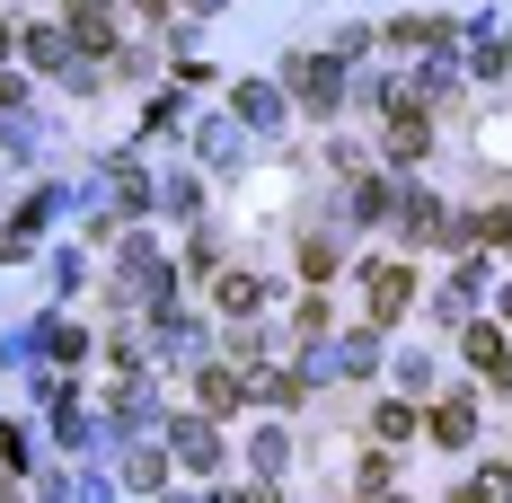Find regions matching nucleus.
<instances>
[{
    "label": "nucleus",
    "mask_w": 512,
    "mask_h": 503,
    "mask_svg": "<svg viewBox=\"0 0 512 503\" xmlns=\"http://www.w3.org/2000/svg\"><path fill=\"white\" fill-rule=\"evenodd\" d=\"M389 151H398V159H424V151H433V124L415 115V98H398V124H389Z\"/></svg>",
    "instance_id": "nucleus-1"
},
{
    "label": "nucleus",
    "mask_w": 512,
    "mask_h": 503,
    "mask_svg": "<svg viewBox=\"0 0 512 503\" xmlns=\"http://www.w3.org/2000/svg\"><path fill=\"white\" fill-rule=\"evenodd\" d=\"M398 309H407V265H380V274H371V318L389 327Z\"/></svg>",
    "instance_id": "nucleus-2"
},
{
    "label": "nucleus",
    "mask_w": 512,
    "mask_h": 503,
    "mask_svg": "<svg viewBox=\"0 0 512 503\" xmlns=\"http://www.w3.org/2000/svg\"><path fill=\"white\" fill-rule=\"evenodd\" d=\"M468 362H477L486 380H512V353H504V336H495V327H468Z\"/></svg>",
    "instance_id": "nucleus-3"
},
{
    "label": "nucleus",
    "mask_w": 512,
    "mask_h": 503,
    "mask_svg": "<svg viewBox=\"0 0 512 503\" xmlns=\"http://www.w3.org/2000/svg\"><path fill=\"white\" fill-rule=\"evenodd\" d=\"M468 433H477V406H468V398L433 406V442H468Z\"/></svg>",
    "instance_id": "nucleus-4"
},
{
    "label": "nucleus",
    "mask_w": 512,
    "mask_h": 503,
    "mask_svg": "<svg viewBox=\"0 0 512 503\" xmlns=\"http://www.w3.org/2000/svg\"><path fill=\"white\" fill-rule=\"evenodd\" d=\"M301 98L309 106H336V62H301Z\"/></svg>",
    "instance_id": "nucleus-5"
},
{
    "label": "nucleus",
    "mask_w": 512,
    "mask_h": 503,
    "mask_svg": "<svg viewBox=\"0 0 512 503\" xmlns=\"http://www.w3.org/2000/svg\"><path fill=\"white\" fill-rule=\"evenodd\" d=\"M177 451H186V459H195V468H212V459H221V442H212V433H204V424H177Z\"/></svg>",
    "instance_id": "nucleus-6"
},
{
    "label": "nucleus",
    "mask_w": 512,
    "mask_h": 503,
    "mask_svg": "<svg viewBox=\"0 0 512 503\" xmlns=\"http://www.w3.org/2000/svg\"><path fill=\"white\" fill-rule=\"evenodd\" d=\"M460 503H512V468H495V477H477Z\"/></svg>",
    "instance_id": "nucleus-7"
},
{
    "label": "nucleus",
    "mask_w": 512,
    "mask_h": 503,
    "mask_svg": "<svg viewBox=\"0 0 512 503\" xmlns=\"http://www.w3.org/2000/svg\"><path fill=\"white\" fill-rule=\"evenodd\" d=\"M204 406H239V380L230 371H204Z\"/></svg>",
    "instance_id": "nucleus-8"
},
{
    "label": "nucleus",
    "mask_w": 512,
    "mask_h": 503,
    "mask_svg": "<svg viewBox=\"0 0 512 503\" xmlns=\"http://www.w3.org/2000/svg\"><path fill=\"white\" fill-rule=\"evenodd\" d=\"M9 53H18V36H9V27H0V62H9Z\"/></svg>",
    "instance_id": "nucleus-9"
},
{
    "label": "nucleus",
    "mask_w": 512,
    "mask_h": 503,
    "mask_svg": "<svg viewBox=\"0 0 512 503\" xmlns=\"http://www.w3.org/2000/svg\"><path fill=\"white\" fill-rule=\"evenodd\" d=\"M71 9H106V0H71Z\"/></svg>",
    "instance_id": "nucleus-10"
},
{
    "label": "nucleus",
    "mask_w": 512,
    "mask_h": 503,
    "mask_svg": "<svg viewBox=\"0 0 512 503\" xmlns=\"http://www.w3.org/2000/svg\"><path fill=\"white\" fill-rule=\"evenodd\" d=\"M230 503H265V495H230Z\"/></svg>",
    "instance_id": "nucleus-11"
},
{
    "label": "nucleus",
    "mask_w": 512,
    "mask_h": 503,
    "mask_svg": "<svg viewBox=\"0 0 512 503\" xmlns=\"http://www.w3.org/2000/svg\"><path fill=\"white\" fill-rule=\"evenodd\" d=\"M504 318H512V292H504Z\"/></svg>",
    "instance_id": "nucleus-12"
}]
</instances>
